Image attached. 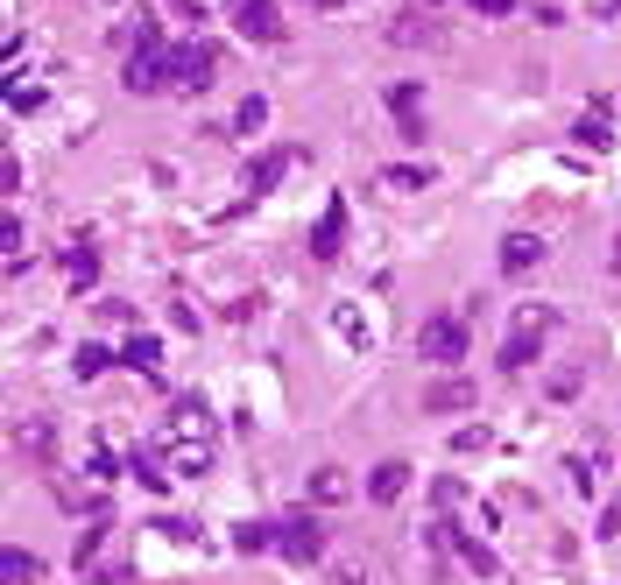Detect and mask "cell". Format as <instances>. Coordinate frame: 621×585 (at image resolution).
Wrapping results in <instances>:
<instances>
[{"label": "cell", "instance_id": "1", "mask_svg": "<svg viewBox=\"0 0 621 585\" xmlns=\"http://www.w3.org/2000/svg\"><path fill=\"white\" fill-rule=\"evenodd\" d=\"M417 353L431 360V367H459L466 360V318H424Z\"/></svg>", "mask_w": 621, "mask_h": 585}, {"label": "cell", "instance_id": "2", "mask_svg": "<svg viewBox=\"0 0 621 585\" xmlns=\"http://www.w3.org/2000/svg\"><path fill=\"white\" fill-rule=\"evenodd\" d=\"M276 551L289 557V564H318L325 557V530L310 515H297V522H276Z\"/></svg>", "mask_w": 621, "mask_h": 585}, {"label": "cell", "instance_id": "3", "mask_svg": "<svg viewBox=\"0 0 621 585\" xmlns=\"http://www.w3.org/2000/svg\"><path fill=\"white\" fill-rule=\"evenodd\" d=\"M233 29H241L247 43H283V14H276V0H233Z\"/></svg>", "mask_w": 621, "mask_h": 585}, {"label": "cell", "instance_id": "4", "mask_svg": "<svg viewBox=\"0 0 621 585\" xmlns=\"http://www.w3.org/2000/svg\"><path fill=\"white\" fill-rule=\"evenodd\" d=\"M388 43H396V50H445V29H438L424 8H410V14H396V22H388Z\"/></svg>", "mask_w": 621, "mask_h": 585}, {"label": "cell", "instance_id": "5", "mask_svg": "<svg viewBox=\"0 0 621 585\" xmlns=\"http://www.w3.org/2000/svg\"><path fill=\"white\" fill-rule=\"evenodd\" d=\"M333 331H339V346H354V353H375V325L360 318L354 297H333Z\"/></svg>", "mask_w": 621, "mask_h": 585}, {"label": "cell", "instance_id": "6", "mask_svg": "<svg viewBox=\"0 0 621 585\" xmlns=\"http://www.w3.org/2000/svg\"><path fill=\"white\" fill-rule=\"evenodd\" d=\"M445 409H474V381L466 374H445L424 388V417H445Z\"/></svg>", "mask_w": 621, "mask_h": 585}, {"label": "cell", "instance_id": "7", "mask_svg": "<svg viewBox=\"0 0 621 585\" xmlns=\"http://www.w3.org/2000/svg\"><path fill=\"white\" fill-rule=\"evenodd\" d=\"M572 142H579V148H593V155H600V148H614V113H608V100H593V106H587V121L572 127Z\"/></svg>", "mask_w": 621, "mask_h": 585}, {"label": "cell", "instance_id": "8", "mask_svg": "<svg viewBox=\"0 0 621 585\" xmlns=\"http://www.w3.org/2000/svg\"><path fill=\"white\" fill-rule=\"evenodd\" d=\"M304 494L318 501V509H339V501H354V480H346L339 465H318V473L304 480Z\"/></svg>", "mask_w": 621, "mask_h": 585}, {"label": "cell", "instance_id": "9", "mask_svg": "<svg viewBox=\"0 0 621 585\" xmlns=\"http://www.w3.org/2000/svg\"><path fill=\"white\" fill-rule=\"evenodd\" d=\"M410 473H417L410 459H381L375 473H367V501H396L403 486H410Z\"/></svg>", "mask_w": 621, "mask_h": 585}, {"label": "cell", "instance_id": "10", "mask_svg": "<svg viewBox=\"0 0 621 585\" xmlns=\"http://www.w3.org/2000/svg\"><path fill=\"white\" fill-rule=\"evenodd\" d=\"M537 261H543V240H537V233H509V240H501V268H509V276H530Z\"/></svg>", "mask_w": 621, "mask_h": 585}, {"label": "cell", "instance_id": "11", "mask_svg": "<svg viewBox=\"0 0 621 585\" xmlns=\"http://www.w3.org/2000/svg\"><path fill=\"white\" fill-rule=\"evenodd\" d=\"M212 71H220V57H212V50H177V85L184 92H205Z\"/></svg>", "mask_w": 621, "mask_h": 585}, {"label": "cell", "instance_id": "12", "mask_svg": "<svg viewBox=\"0 0 621 585\" xmlns=\"http://www.w3.org/2000/svg\"><path fill=\"white\" fill-rule=\"evenodd\" d=\"M381 191H396V198H410V191H431V170L396 163V170H381Z\"/></svg>", "mask_w": 621, "mask_h": 585}, {"label": "cell", "instance_id": "13", "mask_svg": "<svg viewBox=\"0 0 621 585\" xmlns=\"http://www.w3.org/2000/svg\"><path fill=\"white\" fill-rule=\"evenodd\" d=\"M530 360H537V339H530V331H516V339L501 346V374H522Z\"/></svg>", "mask_w": 621, "mask_h": 585}, {"label": "cell", "instance_id": "14", "mask_svg": "<svg viewBox=\"0 0 621 585\" xmlns=\"http://www.w3.org/2000/svg\"><path fill=\"white\" fill-rule=\"evenodd\" d=\"M452 543H459V557L474 564L480 578H501V564H495V551H488V543H474V536H452Z\"/></svg>", "mask_w": 621, "mask_h": 585}, {"label": "cell", "instance_id": "15", "mask_svg": "<svg viewBox=\"0 0 621 585\" xmlns=\"http://www.w3.org/2000/svg\"><path fill=\"white\" fill-rule=\"evenodd\" d=\"M233 127H241V134H262V127H268V100H262V92H247V100H241Z\"/></svg>", "mask_w": 621, "mask_h": 585}, {"label": "cell", "instance_id": "16", "mask_svg": "<svg viewBox=\"0 0 621 585\" xmlns=\"http://www.w3.org/2000/svg\"><path fill=\"white\" fill-rule=\"evenodd\" d=\"M177 473L184 480H205L212 473V444H177Z\"/></svg>", "mask_w": 621, "mask_h": 585}, {"label": "cell", "instance_id": "17", "mask_svg": "<svg viewBox=\"0 0 621 585\" xmlns=\"http://www.w3.org/2000/svg\"><path fill=\"white\" fill-rule=\"evenodd\" d=\"M233 551H276V530H268V522H241V530H233Z\"/></svg>", "mask_w": 621, "mask_h": 585}, {"label": "cell", "instance_id": "18", "mask_svg": "<svg viewBox=\"0 0 621 585\" xmlns=\"http://www.w3.org/2000/svg\"><path fill=\"white\" fill-rule=\"evenodd\" d=\"M8 585H43V557H29V551H8Z\"/></svg>", "mask_w": 621, "mask_h": 585}, {"label": "cell", "instance_id": "19", "mask_svg": "<svg viewBox=\"0 0 621 585\" xmlns=\"http://www.w3.org/2000/svg\"><path fill=\"white\" fill-rule=\"evenodd\" d=\"M417 100H424V85H417V78L388 85V106H396V121H417Z\"/></svg>", "mask_w": 621, "mask_h": 585}, {"label": "cell", "instance_id": "20", "mask_svg": "<svg viewBox=\"0 0 621 585\" xmlns=\"http://www.w3.org/2000/svg\"><path fill=\"white\" fill-rule=\"evenodd\" d=\"M106 360H113L106 346H78V353H71V374H78V381H92V374H106Z\"/></svg>", "mask_w": 621, "mask_h": 585}, {"label": "cell", "instance_id": "21", "mask_svg": "<svg viewBox=\"0 0 621 585\" xmlns=\"http://www.w3.org/2000/svg\"><path fill=\"white\" fill-rule=\"evenodd\" d=\"M488 444H495V431H488V423H466V431H452V452H459V459L488 452Z\"/></svg>", "mask_w": 621, "mask_h": 585}, {"label": "cell", "instance_id": "22", "mask_svg": "<svg viewBox=\"0 0 621 585\" xmlns=\"http://www.w3.org/2000/svg\"><path fill=\"white\" fill-rule=\"evenodd\" d=\"M14 444H29V452H43V444H50V423H43V417H22V423H14Z\"/></svg>", "mask_w": 621, "mask_h": 585}, {"label": "cell", "instance_id": "23", "mask_svg": "<svg viewBox=\"0 0 621 585\" xmlns=\"http://www.w3.org/2000/svg\"><path fill=\"white\" fill-rule=\"evenodd\" d=\"M121 360H128V367H155V360H163V339H134Z\"/></svg>", "mask_w": 621, "mask_h": 585}, {"label": "cell", "instance_id": "24", "mask_svg": "<svg viewBox=\"0 0 621 585\" xmlns=\"http://www.w3.org/2000/svg\"><path fill=\"white\" fill-rule=\"evenodd\" d=\"M551 396H558V402L579 396V374H572V367H558V374H551Z\"/></svg>", "mask_w": 621, "mask_h": 585}, {"label": "cell", "instance_id": "25", "mask_svg": "<svg viewBox=\"0 0 621 585\" xmlns=\"http://www.w3.org/2000/svg\"><path fill=\"white\" fill-rule=\"evenodd\" d=\"M593 536H621V501H614L608 515H600V530H593Z\"/></svg>", "mask_w": 621, "mask_h": 585}, {"label": "cell", "instance_id": "26", "mask_svg": "<svg viewBox=\"0 0 621 585\" xmlns=\"http://www.w3.org/2000/svg\"><path fill=\"white\" fill-rule=\"evenodd\" d=\"M474 14H509V0H466Z\"/></svg>", "mask_w": 621, "mask_h": 585}, {"label": "cell", "instance_id": "27", "mask_svg": "<svg viewBox=\"0 0 621 585\" xmlns=\"http://www.w3.org/2000/svg\"><path fill=\"white\" fill-rule=\"evenodd\" d=\"M608 268H614V276H621V240H614V255H608Z\"/></svg>", "mask_w": 621, "mask_h": 585}, {"label": "cell", "instance_id": "28", "mask_svg": "<svg viewBox=\"0 0 621 585\" xmlns=\"http://www.w3.org/2000/svg\"><path fill=\"white\" fill-rule=\"evenodd\" d=\"M318 8H339V0H318Z\"/></svg>", "mask_w": 621, "mask_h": 585}, {"label": "cell", "instance_id": "29", "mask_svg": "<svg viewBox=\"0 0 621 585\" xmlns=\"http://www.w3.org/2000/svg\"><path fill=\"white\" fill-rule=\"evenodd\" d=\"M424 8H438V0H424Z\"/></svg>", "mask_w": 621, "mask_h": 585}]
</instances>
